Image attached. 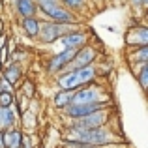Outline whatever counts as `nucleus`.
I'll use <instances>...</instances> for the list:
<instances>
[{"label": "nucleus", "instance_id": "nucleus-1", "mask_svg": "<svg viewBox=\"0 0 148 148\" xmlns=\"http://www.w3.org/2000/svg\"><path fill=\"white\" fill-rule=\"evenodd\" d=\"M94 73H96L94 68L84 66V68L77 69V71H71V73H68V75L60 77L58 83H60V86L66 88V90H73V88H77V86H81V84L92 81V79H94Z\"/></svg>", "mask_w": 148, "mask_h": 148}, {"label": "nucleus", "instance_id": "nucleus-2", "mask_svg": "<svg viewBox=\"0 0 148 148\" xmlns=\"http://www.w3.org/2000/svg\"><path fill=\"white\" fill-rule=\"evenodd\" d=\"M109 135L107 131H101V130H79L77 127V131H73L71 133V139L77 143H83V145H103V143L109 141Z\"/></svg>", "mask_w": 148, "mask_h": 148}, {"label": "nucleus", "instance_id": "nucleus-3", "mask_svg": "<svg viewBox=\"0 0 148 148\" xmlns=\"http://www.w3.org/2000/svg\"><path fill=\"white\" fill-rule=\"evenodd\" d=\"M41 8H43L45 13L51 15L56 23H71L73 21V17L68 13V11H64V10L58 8L56 0H43V2H41Z\"/></svg>", "mask_w": 148, "mask_h": 148}, {"label": "nucleus", "instance_id": "nucleus-4", "mask_svg": "<svg viewBox=\"0 0 148 148\" xmlns=\"http://www.w3.org/2000/svg\"><path fill=\"white\" fill-rule=\"evenodd\" d=\"M101 105L99 103H73L68 107V114L73 118H81V116H86L94 111H99Z\"/></svg>", "mask_w": 148, "mask_h": 148}, {"label": "nucleus", "instance_id": "nucleus-5", "mask_svg": "<svg viewBox=\"0 0 148 148\" xmlns=\"http://www.w3.org/2000/svg\"><path fill=\"white\" fill-rule=\"evenodd\" d=\"M103 120H105L103 112L94 111V112H90V114H86V116H81V120L75 124V126L79 127V130H92V127H98L99 124H103Z\"/></svg>", "mask_w": 148, "mask_h": 148}, {"label": "nucleus", "instance_id": "nucleus-6", "mask_svg": "<svg viewBox=\"0 0 148 148\" xmlns=\"http://www.w3.org/2000/svg\"><path fill=\"white\" fill-rule=\"evenodd\" d=\"M77 47H71V49H66L64 53H60L58 56H54L53 60H51V66H49V69L51 71H56L58 68H62L64 64H69V62L75 58V54H77Z\"/></svg>", "mask_w": 148, "mask_h": 148}, {"label": "nucleus", "instance_id": "nucleus-7", "mask_svg": "<svg viewBox=\"0 0 148 148\" xmlns=\"http://www.w3.org/2000/svg\"><path fill=\"white\" fill-rule=\"evenodd\" d=\"M126 41L127 43H139V45H146L148 43V30L146 28H137V30H133V32H130L127 34V38H126Z\"/></svg>", "mask_w": 148, "mask_h": 148}, {"label": "nucleus", "instance_id": "nucleus-8", "mask_svg": "<svg viewBox=\"0 0 148 148\" xmlns=\"http://www.w3.org/2000/svg\"><path fill=\"white\" fill-rule=\"evenodd\" d=\"M60 34H62V28L58 25H43V28H41V40L45 43H49V41H54Z\"/></svg>", "mask_w": 148, "mask_h": 148}, {"label": "nucleus", "instance_id": "nucleus-9", "mask_svg": "<svg viewBox=\"0 0 148 148\" xmlns=\"http://www.w3.org/2000/svg\"><path fill=\"white\" fill-rule=\"evenodd\" d=\"M98 94L94 90H81L73 96V103H96Z\"/></svg>", "mask_w": 148, "mask_h": 148}, {"label": "nucleus", "instance_id": "nucleus-10", "mask_svg": "<svg viewBox=\"0 0 148 148\" xmlns=\"http://www.w3.org/2000/svg\"><path fill=\"white\" fill-rule=\"evenodd\" d=\"M75 56H77V60H75V66H77V68H84V66H86L88 62H92V60H94L96 53H94L92 49H83L81 53L77 51V54H75Z\"/></svg>", "mask_w": 148, "mask_h": 148}, {"label": "nucleus", "instance_id": "nucleus-11", "mask_svg": "<svg viewBox=\"0 0 148 148\" xmlns=\"http://www.w3.org/2000/svg\"><path fill=\"white\" fill-rule=\"evenodd\" d=\"M19 145H21V133H19V131L4 133V146H8V148H19Z\"/></svg>", "mask_w": 148, "mask_h": 148}, {"label": "nucleus", "instance_id": "nucleus-12", "mask_svg": "<svg viewBox=\"0 0 148 148\" xmlns=\"http://www.w3.org/2000/svg\"><path fill=\"white\" fill-rule=\"evenodd\" d=\"M17 8H19V11H21L25 17H32L34 11H36V6H34L32 0H19Z\"/></svg>", "mask_w": 148, "mask_h": 148}, {"label": "nucleus", "instance_id": "nucleus-13", "mask_svg": "<svg viewBox=\"0 0 148 148\" xmlns=\"http://www.w3.org/2000/svg\"><path fill=\"white\" fill-rule=\"evenodd\" d=\"M84 41V36L83 34H69V36L64 38V45L66 49H71V47H77V45H81Z\"/></svg>", "mask_w": 148, "mask_h": 148}, {"label": "nucleus", "instance_id": "nucleus-14", "mask_svg": "<svg viewBox=\"0 0 148 148\" xmlns=\"http://www.w3.org/2000/svg\"><path fill=\"white\" fill-rule=\"evenodd\" d=\"M23 26H25V30L28 32V36H36V34L40 32V25H38L36 19H32V17H26L25 23H23Z\"/></svg>", "mask_w": 148, "mask_h": 148}, {"label": "nucleus", "instance_id": "nucleus-15", "mask_svg": "<svg viewBox=\"0 0 148 148\" xmlns=\"http://www.w3.org/2000/svg\"><path fill=\"white\" fill-rule=\"evenodd\" d=\"M69 99H71V94H69V92H60V94L54 98V103H56L58 107H66Z\"/></svg>", "mask_w": 148, "mask_h": 148}, {"label": "nucleus", "instance_id": "nucleus-16", "mask_svg": "<svg viewBox=\"0 0 148 148\" xmlns=\"http://www.w3.org/2000/svg\"><path fill=\"white\" fill-rule=\"evenodd\" d=\"M6 79L10 81V83H15V81L19 79V69L13 68V66H11V68H8L6 69Z\"/></svg>", "mask_w": 148, "mask_h": 148}, {"label": "nucleus", "instance_id": "nucleus-17", "mask_svg": "<svg viewBox=\"0 0 148 148\" xmlns=\"http://www.w3.org/2000/svg\"><path fill=\"white\" fill-rule=\"evenodd\" d=\"M0 114L4 116V126H10V124H13V112L10 111V109H0Z\"/></svg>", "mask_w": 148, "mask_h": 148}, {"label": "nucleus", "instance_id": "nucleus-18", "mask_svg": "<svg viewBox=\"0 0 148 148\" xmlns=\"http://www.w3.org/2000/svg\"><path fill=\"white\" fill-rule=\"evenodd\" d=\"M11 101H13L11 92H2V94H0V105H2V107H8Z\"/></svg>", "mask_w": 148, "mask_h": 148}, {"label": "nucleus", "instance_id": "nucleus-19", "mask_svg": "<svg viewBox=\"0 0 148 148\" xmlns=\"http://www.w3.org/2000/svg\"><path fill=\"white\" fill-rule=\"evenodd\" d=\"M146 56H148V49H146V45H143L141 51H139L133 58H137V60H141V64H145V62H146Z\"/></svg>", "mask_w": 148, "mask_h": 148}, {"label": "nucleus", "instance_id": "nucleus-20", "mask_svg": "<svg viewBox=\"0 0 148 148\" xmlns=\"http://www.w3.org/2000/svg\"><path fill=\"white\" fill-rule=\"evenodd\" d=\"M146 79H148V68L143 64V71H141V77H139V81H141V86H143V88H146V83H148Z\"/></svg>", "mask_w": 148, "mask_h": 148}, {"label": "nucleus", "instance_id": "nucleus-21", "mask_svg": "<svg viewBox=\"0 0 148 148\" xmlns=\"http://www.w3.org/2000/svg\"><path fill=\"white\" fill-rule=\"evenodd\" d=\"M68 6H81L83 4V0H64Z\"/></svg>", "mask_w": 148, "mask_h": 148}, {"label": "nucleus", "instance_id": "nucleus-22", "mask_svg": "<svg viewBox=\"0 0 148 148\" xmlns=\"http://www.w3.org/2000/svg\"><path fill=\"white\" fill-rule=\"evenodd\" d=\"M25 90H26V92H28V96H30V92H32V90H34V88H32V84H26V86H25Z\"/></svg>", "mask_w": 148, "mask_h": 148}, {"label": "nucleus", "instance_id": "nucleus-23", "mask_svg": "<svg viewBox=\"0 0 148 148\" xmlns=\"http://www.w3.org/2000/svg\"><path fill=\"white\" fill-rule=\"evenodd\" d=\"M0 148H4V133H0Z\"/></svg>", "mask_w": 148, "mask_h": 148}, {"label": "nucleus", "instance_id": "nucleus-24", "mask_svg": "<svg viewBox=\"0 0 148 148\" xmlns=\"http://www.w3.org/2000/svg\"><path fill=\"white\" fill-rule=\"evenodd\" d=\"M25 148H30V143H28V139H25Z\"/></svg>", "mask_w": 148, "mask_h": 148}, {"label": "nucleus", "instance_id": "nucleus-25", "mask_svg": "<svg viewBox=\"0 0 148 148\" xmlns=\"http://www.w3.org/2000/svg\"><path fill=\"white\" fill-rule=\"evenodd\" d=\"M143 2V0H133V4H141Z\"/></svg>", "mask_w": 148, "mask_h": 148}, {"label": "nucleus", "instance_id": "nucleus-26", "mask_svg": "<svg viewBox=\"0 0 148 148\" xmlns=\"http://www.w3.org/2000/svg\"><path fill=\"white\" fill-rule=\"evenodd\" d=\"M41 2H43V0H41Z\"/></svg>", "mask_w": 148, "mask_h": 148}]
</instances>
